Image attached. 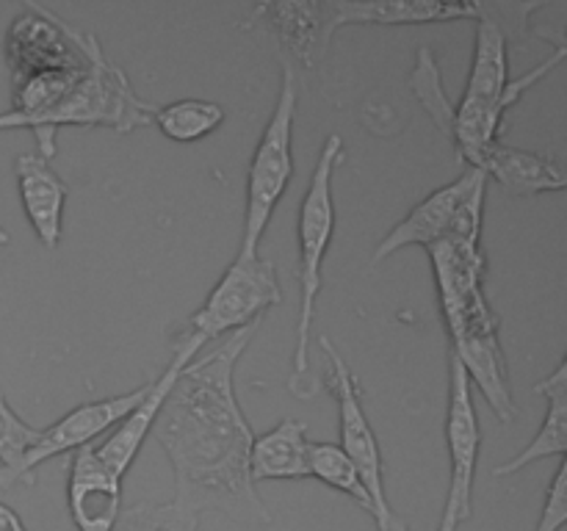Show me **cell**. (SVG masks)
<instances>
[{
    "instance_id": "12",
    "label": "cell",
    "mask_w": 567,
    "mask_h": 531,
    "mask_svg": "<svg viewBox=\"0 0 567 531\" xmlns=\"http://www.w3.org/2000/svg\"><path fill=\"white\" fill-rule=\"evenodd\" d=\"M205 346H208V343H205L203 337L192 335V332H181V335L175 337V357H172L169 368H166L161 376H155V379H150V387L142 396V402H138L136 407H133L131 413L114 426V431L105 437L103 446H94L97 448V457L103 459V465L111 470V473L125 479L131 465L136 462L138 451H142V442L147 440L155 420H158L161 409H164L166 396H169L177 374H181V371L186 368V365L192 363Z\"/></svg>"
},
{
    "instance_id": "21",
    "label": "cell",
    "mask_w": 567,
    "mask_h": 531,
    "mask_svg": "<svg viewBox=\"0 0 567 531\" xmlns=\"http://www.w3.org/2000/svg\"><path fill=\"white\" fill-rule=\"evenodd\" d=\"M308 468L310 476L324 481L332 490L349 496L354 503H360V507L371 514L369 492H365L363 481H360L358 468H354L352 459L341 451V446H336V442H310Z\"/></svg>"
},
{
    "instance_id": "11",
    "label": "cell",
    "mask_w": 567,
    "mask_h": 531,
    "mask_svg": "<svg viewBox=\"0 0 567 531\" xmlns=\"http://www.w3.org/2000/svg\"><path fill=\"white\" fill-rule=\"evenodd\" d=\"M150 382L133 387V391L122 393V396L100 398V402L81 404V407L70 409L64 418L55 420L53 426L39 431L37 442L25 451V457L14 465V468H0V490H9L14 485H28L33 487L37 481V468L48 459L59 457V454H72L78 448L89 446L92 440H97L103 431L114 429L138 402L147 393Z\"/></svg>"
},
{
    "instance_id": "2",
    "label": "cell",
    "mask_w": 567,
    "mask_h": 531,
    "mask_svg": "<svg viewBox=\"0 0 567 531\" xmlns=\"http://www.w3.org/2000/svg\"><path fill=\"white\" fill-rule=\"evenodd\" d=\"M437 282L441 313L449 330V352L463 363L471 385L502 424L518 418L502 348V321L485 296V254L482 238L446 236L426 247Z\"/></svg>"
},
{
    "instance_id": "18",
    "label": "cell",
    "mask_w": 567,
    "mask_h": 531,
    "mask_svg": "<svg viewBox=\"0 0 567 531\" xmlns=\"http://www.w3.org/2000/svg\"><path fill=\"white\" fill-rule=\"evenodd\" d=\"M308 424L286 418L269 431L258 435L249 448V476L252 481L271 479H308Z\"/></svg>"
},
{
    "instance_id": "26",
    "label": "cell",
    "mask_w": 567,
    "mask_h": 531,
    "mask_svg": "<svg viewBox=\"0 0 567 531\" xmlns=\"http://www.w3.org/2000/svg\"><path fill=\"white\" fill-rule=\"evenodd\" d=\"M0 531H28L25 523L20 520V514L14 509H9L6 503H0Z\"/></svg>"
},
{
    "instance_id": "4",
    "label": "cell",
    "mask_w": 567,
    "mask_h": 531,
    "mask_svg": "<svg viewBox=\"0 0 567 531\" xmlns=\"http://www.w3.org/2000/svg\"><path fill=\"white\" fill-rule=\"evenodd\" d=\"M474 20V61H471L463 100L454 105L452 136H449L454 142V147H457L460 158L465 160V166L474 164L493 142H498V133H504V127H507L509 108H515L518 100L565 59V48H557V53H554L546 64L535 66V70L526 72L518 81H509L507 37H504L502 28H498L491 17L482 14L476 6Z\"/></svg>"
},
{
    "instance_id": "3",
    "label": "cell",
    "mask_w": 567,
    "mask_h": 531,
    "mask_svg": "<svg viewBox=\"0 0 567 531\" xmlns=\"http://www.w3.org/2000/svg\"><path fill=\"white\" fill-rule=\"evenodd\" d=\"M100 48L94 33H81L44 6H22L3 42L11 108L0 114V131H33L86 81Z\"/></svg>"
},
{
    "instance_id": "15",
    "label": "cell",
    "mask_w": 567,
    "mask_h": 531,
    "mask_svg": "<svg viewBox=\"0 0 567 531\" xmlns=\"http://www.w3.org/2000/svg\"><path fill=\"white\" fill-rule=\"evenodd\" d=\"M66 503L78 531H111L122 512V479L97 457L94 442L72 451L66 465Z\"/></svg>"
},
{
    "instance_id": "6",
    "label": "cell",
    "mask_w": 567,
    "mask_h": 531,
    "mask_svg": "<svg viewBox=\"0 0 567 531\" xmlns=\"http://www.w3.org/2000/svg\"><path fill=\"white\" fill-rule=\"evenodd\" d=\"M155 111H158V105L138 97L131 86V77L120 66L111 64L109 55L100 48L86 81L33 127L37 155H42L44 160L55 158V153H59L55 131L61 125H103L116 133H131L136 127L153 125Z\"/></svg>"
},
{
    "instance_id": "17",
    "label": "cell",
    "mask_w": 567,
    "mask_h": 531,
    "mask_svg": "<svg viewBox=\"0 0 567 531\" xmlns=\"http://www.w3.org/2000/svg\"><path fill=\"white\" fill-rule=\"evenodd\" d=\"M471 169H480L485 177H493L504 191L515 194V197H535V194L565 188V169L559 160L532 153V149L509 147L504 142H493L471 164Z\"/></svg>"
},
{
    "instance_id": "24",
    "label": "cell",
    "mask_w": 567,
    "mask_h": 531,
    "mask_svg": "<svg viewBox=\"0 0 567 531\" xmlns=\"http://www.w3.org/2000/svg\"><path fill=\"white\" fill-rule=\"evenodd\" d=\"M37 426L25 424L0 393V468H14L39 437Z\"/></svg>"
},
{
    "instance_id": "14",
    "label": "cell",
    "mask_w": 567,
    "mask_h": 531,
    "mask_svg": "<svg viewBox=\"0 0 567 531\" xmlns=\"http://www.w3.org/2000/svg\"><path fill=\"white\" fill-rule=\"evenodd\" d=\"M258 20L266 31L277 37V42L297 55L308 70H319L327 59L330 42L336 39V17H332V0H302V3H260L255 6L249 25Z\"/></svg>"
},
{
    "instance_id": "25",
    "label": "cell",
    "mask_w": 567,
    "mask_h": 531,
    "mask_svg": "<svg viewBox=\"0 0 567 531\" xmlns=\"http://www.w3.org/2000/svg\"><path fill=\"white\" fill-rule=\"evenodd\" d=\"M567 520V462L559 457L557 473H554L551 487H548L546 503H543L540 523L535 531H559Z\"/></svg>"
},
{
    "instance_id": "28",
    "label": "cell",
    "mask_w": 567,
    "mask_h": 531,
    "mask_svg": "<svg viewBox=\"0 0 567 531\" xmlns=\"http://www.w3.org/2000/svg\"><path fill=\"white\" fill-rule=\"evenodd\" d=\"M9 241H11V236L3 230V227H0V247H6V243H9Z\"/></svg>"
},
{
    "instance_id": "23",
    "label": "cell",
    "mask_w": 567,
    "mask_h": 531,
    "mask_svg": "<svg viewBox=\"0 0 567 531\" xmlns=\"http://www.w3.org/2000/svg\"><path fill=\"white\" fill-rule=\"evenodd\" d=\"M199 514L181 507L177 501L153 503L142 501L122 509L111 531H197Z\"/></svg>"
},
{
    "instance_id": "8",
    "label": "cell",
    "mask_w": 567,
    "mask_h": 531,
    "mask_svg": "<svg viewBox=\"0 0 567 531\" xmlns=\"http://www.w3.org/2000/svg\"><path fill=\"white\" fill-rule=\"evenodd\" d=\"M280 302L282 288L275 263L260 254L238 252L214 291L208 293L203 308L192 315L186 332L203 337L210 346L216 337L260 324V319Z\"/></svg>"
},
{
    "instance_id": "19",
    "label": "cell",
    "mask_w": 567,
    "mask_h": 531,
    "mask_svg": "<svg viewBox=\"0 0 567 531\" xmlns=\"http://www.w3.org/2000/svg\"><path fill=\"white\" fill-rule=\"evenodd\" d=\"M535 393L546 396L548 402L540 431L532 437V442H526L524 451L515 454L513 459H507V462L498 465V468H493V476H496V479L518 473L520 468L537 462V459L565 457L567 451V363L565 360H559V365L554 368L551 376L537 382Z\"/></svg>"
},
{
    "instance_id": "7",
    "label": "cell",
    "mask_w": 567,
    "mask_h": 531,
    "mask_svg": "<svg viewBox=\"0 0 567 531\" xmlns=\"http://www.w3.org/2000/svg\"><path fill=\"white\" fill-rule=\"evenodd\" d=\"M297 75L291 66H282L280 92L275 111L266 122V131L255 147L247 171V214H244V254H258L260 238L269 227L277 202L286 194L293 177V119H297Z\"/></svg>"
},
{
    "instance_id": "27",
    "label": "cell",
    "mask_w": 567,
    "mask_h": 531,
    "mask_svg": "<svg viewBox=\"0 0 567 531\" xmlns=\"http://www.w3.org/2000/svg\"><path fill=\"white\" fill-rule=\"evenodd\" d=\"M391 531H408V525H404L402 520H399V518H393V525H391Z\"/></svg>"
},
{
    "instance_id": "10",
    "label": "cell",
    "mask_w": 567,
    "mask_h": 531,
    "mask_svg": "<svg viewBox=\"0 0 567 531\" xmlns=\"http://www.w3.org/2000/svg\"><path fill=\"white\" fill-rule=\"evenodd\" d=\"M446 448H449V492L437 531H457L474 512V479L480 465L482 429L474 407V385L463 363L449 352V407H446Z\"/></svg>"
},
{
    "instance_id": "20",
    "label": "cell",
    "mask_w": 567,
    "mask_h": 531,
    "mask_svg": "<svg viewBox=\"0 0 567 531\" xmlns=\"http://www.w3.org/2000/svg\"><path fill=\"white\" fill-rule=\"evenodd\" d=\"M153 122L161 127V133L166 138L188 144L219 131L221 122H225V108L219 103H214V100L186 97L175 100L169 105H158Z\"/></svg>"
},
{
    "instance_id": "16",
    "label": "cell",
    "mask_w": 567,
    "mask_h": 531,
    "mask_svg": "<svg viewBox=\"0 0 567 531\" xmlns=\"http://www.w3.org/2000/svg\"><path fill=\"white\" fill-rule=\"evenodd\" d=\"M14 175L22 210H25L33 232L42 241V247L55 249L61 243V221H64V202L70 186L55 175L50 160H44L37 153L17 155Z\"/></svg>"
},
{
    "instance_id": "1",
    "label": "cell",
    "mask_w": 567,
    "mask_h": 531,
    "mask_svg": "<svg viewBox=\"0 0 567 531\" xmlns=\"http://www.w3.org/2000/svg\"><path fill=\"white\" fill-rule=\"evenodd\" d=\"M258 324L205 346L177 374L150 435L175 470V498L192 512H219L241 523L269 525L271 514L249 476L252 429L236 398V365Z\"/></svg>"
},
{
    "instance_id": "5",
    "label": "cell",
    "mask_w": 567,
    "mask_h": 531,
    "mask_svg": "<svg viewBox=\"0 0 567 531\" xmlns=\"http://www.w3.org/2000/svg\"><path fill=\"white\" fill-rule=\"evenodd\" d=\"M343 160V138L330 133L319 153L308 194L299 205V319L297 341H293V374L305 376L310 368V335H313L316 302L321 293V269L327 249L336 232V199H332V177Z\"/></svg>"
},
{
    "instance_id": "9",
    "label": "cell",
    "mask_w": 567,
    "mask_h": 531,
    "mask_svg": "<svg viewBox=\"0 0 567 531\" xmlns=\"http://www.w3.org/2000/svg\"><path fill=\"white\" fill-rule=\"evenodd\" d=\"M319 346L324 348L327 360H330V371L327 374H330V391L336 393L338 402L341 451L352 459V465L360 473V481H363L365 492H369L371 518H374L377 531H391L396 514H393L391 501H388L380 440H377L374 426H371L363 402H360V385L354 379L349 363L343 360V354L332 346L330 337L319 335Z\"/></svg>"
},
{
    "instance_id": "13",
    "label": "cell",
    "mask_w": 567,
    "mask_h": 531,
    "mask_svg": "<svg viewBox=\"0 0 567 531\" xmlns=\"http://www.w3.org/2000/svg\"><path fill=\"white\" fill-rule=\"evenodd\" d=\"M487 177L480 169H465L457 180H452L449 186L432 191L424 202L415 205L374 249V258L371 263L380 266L382 260L391 258V254L402 252L408 247H432L441 238L452 236L454 225H457L460 214H463L465 202H468L471 194L485 183Z\"/></svg>"
},
{
    "instance_id": "22",
    "label": "cell",
    "mask_w": 567,
    "mask_h": 531,
    "mask_svg": "<svg viewBox=\"0 0 567 531\" xmlns=\"http://www.w3.org/2000/svg\"><path fill=\"white\" fill-rule=\"evenodd\" d=\"M410 86H413V94L421 100V105L426 108L430 119L441 127V133L452 136L454 103H452V97L446 94V88H443L441 66H437L435 53H432L430 48L419 50L413 75H410Z\"/></svg>"
}]
</instances>
